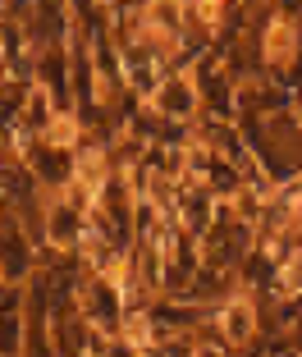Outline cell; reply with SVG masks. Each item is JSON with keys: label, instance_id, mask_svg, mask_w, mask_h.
I'll use <instances>...</instances> for the list:
<instances>
[{"label": "cell", "instance_id": "cell-1", "mask_svg": "<svg viewBox=\"0 0 302 357\" xmlns=\"http://www.w3.org/2000/svg\"><path fill=\"white\" fill-rule=\"evenodd\" d=\"M78 312H83L105 339H119L124 316H128L124 280H119V275H92V271H87L83 284H78Z\"/></svg>", "mask_w": 302, "mask_h": 357}, {"label": "cell", "instance_id": "cell-2", "mask_svg": "<svg viewBox=\"0 0 302 357\" xmlns=\"http://www.w3.org/2000/svg\"><path fill=\"white\" fill-rule=\"evenodd\" d=\"M257 55L266 78L289 74L293 64H302V23L280 19V14H266V23L257 28Z\"/></svg>", "mask_w": 302, "mask_h": 357}, {"label": "cell", "instance_id": "cell-3", "mask_svg": "<svg viewBox=\"0 0 302 357\" xmlns=\"http://www.w3.org/2000/svg\"><path fill=\"white\" fill-rule=\"evenodd\" d=\"M87 234H92V211L78 206L73 197H51V206H46V229H42V248H51V252L69 257V252H83Z\"/></svg>", "mask_w": 302, "mask_h": 357}, {"label": "cell", "instance_id": "cell-4", "mask_svg": "<svg viewBox=\"0 0 302 357\" xmlns=\"http://www.w3.org/2000/svg\"><path fill=\"white\" fill-rule=\"evenodd\" d=\"M78 151L73 147H55V142H46V137H32L28 147H23V165L37 174V183H42L51 197H60V192H69L73 174H78Z\"/></svg>", "mask_w": 302, "mask_h": 357}, {"label": "cell", "instance_id": "cell-5", "mask_svg": "<svg viewBox=\"0 0 302 357\" xmlns=\"http://www.w3.org/2000/svg\"><path fill=\"white\" fill-rule=\"evenodd\" d=\"M151 110L156 115H165L169 124H197L202 119V87H197V74L192 69H169L165 83L156 87V96H151Z\"/></svg>", "mask_w": 302, "mask_h": 357}, {"label": "cell", "instance_id": "cell-6", "mask_svg": "<svg viewBox=\"0 0 302 357\" xmlns=\"http://www.w3.org/2000/svg\"><path fill=\"white\" fill-rule=\"evenodd\" d=\"M37 266H42L37 238L5 211V271H0L5 289H28V284L37 280Z\"/></svg>", "mask_w": 302, "mask_h": 357}, {"label": "cell", "instance_id": "cell-7", "mask_svg": "<svg viewBox=\"0 0 302 357\" xmlns=\"http://www.w3.org/2000/svg\"><path fill=\"white\" fill-rule=\"evenodd\" d=\"M257 321H261V307L252 294H234L229 303L216 307V326H220V335H225L229 348H248L257 339Z\"/></svg>", "mask_w": 302, "mask_h": 357}, {"label": "cell", "instance_id": "cell-8", "mask_svg": "<svg viewBox=\"0 0 302 357\" xmlns=\"http://www.w3.org/2000/svg\"><path fill=\"white\" fill-rule=\"evenodd\" d=\"M271 14H280V19H293V23H302V0H271Z\"/></svg>", "mask_w": 302, "mask_h": 357}, {"label": "cell", "instance_id": "cell-9", "mask_svg": "<svg viewBox=\"0 0 302 357\" xmlns=\"http://www.w3.org/2000/svg\"><path fill=\"white\" fill-rule=\"evenodd\" d=\"M293 115H298V124H302V101H298V105H293Z\"/></svg>", "mask_w": 302, "mask_h": 357}]
</instances>
